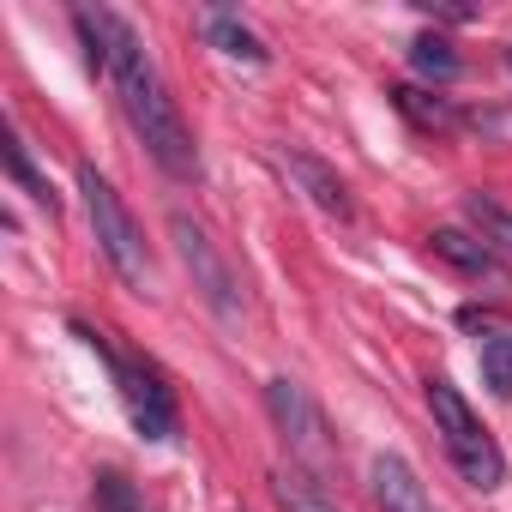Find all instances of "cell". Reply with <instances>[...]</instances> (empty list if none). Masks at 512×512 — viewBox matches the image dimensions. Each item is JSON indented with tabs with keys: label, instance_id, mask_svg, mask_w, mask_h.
Masks as SVG:
<instances>
[{
	"label": "cell",
	"instance_id": "obj_8",
	"mask_svg": "<svg viewBox=\"0 0 512 512\" xmlns=\"http://www.w3.org/2000/svg\"><path fill=\"white\" fill-rule=\"evenodd\" d=\"M368 482H374L380 512H434V500H428L422 476H416L398 452H380V458L368 464Z\"/></svg>",
	"mask_w": 512,
	"mask_h": 512
},
{
	"label": "cell",
	"instance_id": "obj_11",
	"mask_svg": "<svg viewBox=\"0 0 512 512\" xmlns=\"http://www.w3.org/2000/svg\"><path fill=\"white\" fill-rule=\"evenodd\" d=\"M205 43H211V49H223L229 61H247V67H266V61H272V49L253 37L235 13H211V19H205Z\"/></svg>",
	"mask_w": 512,
	"mask_h": 512
},
{
	"label": "cell",
	"instance_id": "obj_15",
	"mask_svg": "<svg viewBox=\"0 0 512 512\" xmlns=\"http://www.w3.org/2000/svg\"><path fill=\"white\" fill-rule=\"evenodd\" d=\"M476 362H482V386L494 398H512V332H488Z\"/></svg>",
	"mask_w": 512,
	"mask_h": 512
},
{
	"label": "cell",
	"instance_id": "obj_2",
	"mask_svg": "<svg viewBox=\"0 0 512 512\" xmlns=\"http://www.w3.org/2000/svg\"><path fill=\"white\" fill-rule=\"evenodd\" d=\"M79 193H85V217H91V235H97V253L109 260V272L127 284V290H151V253H145V229L133 223V211L121 205V193L109 187V175L97 163H79Z\"/></svg>",
	"mask_w": 512,
	"mask_h": 512
},
{
	"label": "cell",
	"instance_id": "obj_14",
	"mask_svg": "<svg viewBox=\"0 0 512 512\" xmlns=\"http://www.w3.org/2000/svg\"><path fill=\"white\" fill-rule=\"evenodd\" d=\"M464 217L482 229V241H488L494 253H512V211H506L500 199H488V193H470V199H464Z\"/></svg>",
	"mask_w": 512,
	"mask_h": 512
},
{
	"label": "cell",
	"instance_id": "obj_16",
	"mask_svg": "<svg viewBox=\"0 0 512 512\" xmlns=\"http://www.w3.org/2000/svg\"><path fill=\"white\" fill-rule=\"evenodd\" d=\"M392 103H398V115H410L416 127H452V109H446L440 97L416 91V85H392Z\"/></svg>",
	"mask_w": 512,
	"mask_h": 512
},
{
	"label": "cell",
	"instance_id": "obj_1",
	"mask_svg": "<svg viewBox=\"0 0 512 512\" xmlns=\"http://www.w3.org/2000/svg\"><path fill=\"white\" fill-rule=\"evenodd\" d=\"M73 31L85 37V61L109 73V85L121 97V115L145 139L151 163L169 181H199V145H193V133H187V121H181L151 49L139 43V31L121 13H109V7H73Z\"/></svg>",
	"mask_w": 512,
	"mask_h": 512
},
{
	"label": "cell",
	"instance_id": "obj_13",
	"mask_svg": "<svg viewBox=\"0 0 512 512\" xmlns=\"http://www.w3.org/2000/svg\"><path fill=\"white\" fill-rule=\"evenodd\" d=\"M7 175H13V181H19V187H25V193H31V199H37V205L49 211V217L61 211V199H55V187H49V175H43V169L31 163V151H25V139H19V127L7 133Z\"/></svg>",
	"mask_w": 512,
	"mask_h": 512
},
{
	"label": "cell",
	"instance_id": "obj_7",
	"mask_svg": "<svg viewBox=\"0 0 512 512\" xmlns=\"http://www.w3.org/2000/svg\"><path fill=\"white\" fill-rule=\"evenodd\" d=\"M284 169L302 181V193L326 211V217H338V223H350L356 217V205H350V187L338 181V169L326 163V157H314V151H284Z\"/></svg>",
	"mask_w": 512,
	"mask_h": 512
},
{
	"label": "cell",
	"instance_id": "obj_17",
	"mask_svg": "<svg viewBox=\"0 0 512 512\" xmlns=\"http://www.w3.org/2000/svg\"><path fill=\"white\" fill-rule=\"evenodd\" d=\"M97 506H103V512H145L139 494H133V482H127L121 470H97Z\"/></svg>",
	"mask_w": 512,
	"mask_h": 512
},
{
	"label": "cell",
	"instance_id": "obj_12",
	"mask_svg": "<svg viewBox=\"0 0 512 512\" xmlns=\"http://www.w3.org/2000/svg\"><path fill=\"white\" fill-rule=\"evenodd\" d=\"M458 49L446 43V37H434V31H422L416 43H410V73L422 79V85H452L458 79Z\"/></svg>",
	"mask_w": 512,
	"mask_h": 512
},
{
	"label": "cell",
	"instance_id": "obj_4",
	"mask_svg": "<svg viewBox=\"0 0 512 512\" xmlns=\"http://www.w3.org/2000/svg\"><path fill=\"white\" fill-rule=\"evenodd\" d=\"M103 362H109V374H115V392H121V404H127V416H133V428H139V440H151V446H163V440H175V428H181V410H175V392H169V380H163V368L157 362H139V356H121L103 332H91V326H73Z\"/></svg>",
	"mask_w": 512,
	"mask_h": 512
},
{
	"label": "cell",
	"instance_id": "obj_9",
	"mask_svg": "<svg viewBox=\"0 0 512 512\" xmlns=\"http://www.w3.org/2000/svg\"><path fill=\"white\" fill-rule=\"evenodd\" d=\"M428 247H434V260H446L452 272H464V278H488V284H500L506 278V266H500V253L488 247V241H476V235H464V229H434L428 235Z\"/></svg>",
	"mask_w": 512,
	"mask_h": 512
},
{
	"label": "cell",
	"instance_id": "obj_6",
	"mask_svg": "<svg viewBox=\"0 0 512 512\" xmlns=\"http://www.w3.org/2000/svg\"><path fill=\"white\" fill-rule=\"evenodd\" d=\"M169 241H175V260L187 266V278H193L199 302H205V308H211V314H217L223 326H235V320H241V284H235L229 260L217 253L211 229H205L199 217L175 211V217H169Z\"/></svg>",
	"mask_w": 512,
	"mask_h": 512
},
{
	"label": "cell",
	"instance_id": "obj_18",
	"mask_svg": "<svg viewBox=\"0 0 512 512\" xmlns=\"http://www.w3.org/2000/svg\"><path fill=\"white\" fill-rule=\"evenodd\" d=\"M506 67H512V49H506Z\"/></svg>",
	"mask_w": 512,
	"mask_h": 512
},
{
	"label": "cell",
	"instance_id": "obj_5",
	"mask_svg": "<svg viewBox=\"0 0 512 512\" xmlns=\"http://www.w3.org/2000/svg\"><path fill=\"white\" fill-rule=\"evenodd\" d=\"M266 410H272V422H278V434H284V446H290V464L308 470V476H320V482H332V470H338V440H332L320 404L308 398V386L290 380V374L266 380Z\"/></svg>",
	"mask_w": 512,
	"mask_h": 512
},
{
	"label": "cell",
	"instance_id": "obj_10",
	"mask_svg": "<svg viewBox=\"0 0 512 512\" xmlns=\"http://www.w3.org/2000/svg\"><path fill=\"white\" fill-rule=\"evenodd\" d=\"M272 500L284 512H338V500L326 494V482L308 476V470H296V464H278L272 470Z\"/></svg>",
	"mask_w": 512,
	"mask_h": 512
},
{
	"label": "cell",
	"instance_id": "obj_3",
	"mask_svg": "<svg viewBox=\"0 0 512 512\" xmlns=\"http://www.w3.org/2000/svg\"><path fill=\"white\" fill-rule=\"evenodd\" d=\"M428 410H434V434H440V446H446V458L458 464V476L470 482V488H500L506 482V458H500V440L482 428V416L464 404V392L452 386V380H428Z\"/></svg>",
	"mask_w": 512,
	"mask_h": 512
}]
</instances>
